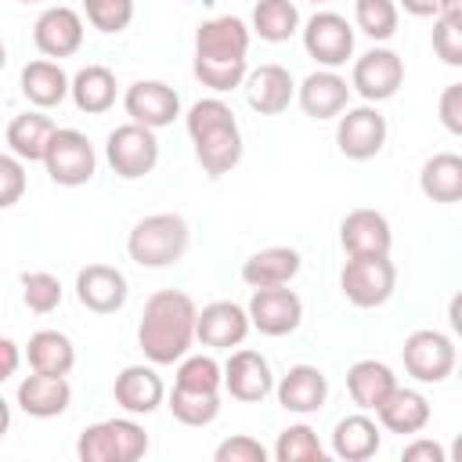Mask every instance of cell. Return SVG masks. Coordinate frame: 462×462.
I'll use <instances>...</instances> for the list:
<instances>
[{
	"instance_id": "9c48e42d",
	"label": "cell",
	"mask_w": 462,
	"mask_h": 462,
	"mask_svg": "<svg viewBox=\"0 0 462 462\" xmlns=\"http://www.w3.org/2000/svg\"><path fill=\"white\" fill-rule=\"evenodd\" d=\"M404 83V61L397 51L390 47H372L365 51L357 61H354V72H350V87L368 101V105H379V101H390Z\"/></svg>"
},
{
	"instance_id": "d6986e66",
	"label": "cell",
	"mask_w": 462,
	"mask_h": 462,
	"mask_svg": "<svg viewBox=\"0 0 462 462\" xmlns=\"http://www.w3.org/2000/svg\"><path fill=\"white\" fill-rule=\"evenodd\" d=\"M224 390L242 404L263 401L274 390V372H271L267 357L256 350H235L224 365Z\"/></svg>"
},
{
	"instance_id": "bcb514c9",
	"label": "cell",
	"mask_w": 462,
	"mask_h": 462,
	"mask_svg": "<svg viewBox=\"0 0 462 462\" xmlns=\"http://www.w3.org/2000/svg\"><path fill=\"white\" fill-rule=\"evenodd\" d=\"M401 458H404V462H444L448 451H444L437 440H411V444H404Z\"/></svg>"
},
{
	"instance_id": "30bf717a",
	"label": "cell",
	"mask_w": 462,
	"mask_h": 462,
	"mask_svg": "<svg viewBox=\"0 0 462 462\" xmlns=\"http://www.w3.org/2000/svg\"><path fill=\"white\" fill-rule=\"evenodd\" d=\"M303 51L321 65V69H339L354 54V29L343 14L336 11H318L303 25Z\"/></svg>"
},
{
	"instance_id": "cb8c5ba5",
	"label": "cell",
	"mask_w": 462,
	"mask_h": 462,
	"mask_svg": "<svg viewBox=\"0 0 462 462\" xmlns=\"http://www.w3.org/2000/svg\"><path fill=\"white\" fill-rule=\"evenodd\" d=\"M245 97H249V108H256L260 116H282L296 94V83L289 76L285 65H260L245 76Z\"/></svg>"
},
{
	"instance_id": "7402d4cb",
	"label": "cell",
	"mask_w": 462,
	"mask_h": 462,
	"mask_svg": "<svg viewBox=\"0 0 462 462\" xmlns=\"http://www.w3.org/2000/svg\"><path fill=\"white\" fill-rule=\"evenodd\" d=\"M350 90H354V87H350L336 69H318V72H310V76L300 83L296 97H300V108H303L310 119H336V116L346 112Z\"/></svg>"
},
{
	"instance_id": "e0dca14e",
	"label": "cell",
	"mask_w": 462,
	"mask_h": 462,
	"mask_svg": "<svg viewBox=\"0 0 462 462\" xmlns=\"http://www.w3.org/2000/svg\"><path fill=\"white\" fill-rule=\"evenodd\" d=\"M32 43L43 58H72L83 47V18L65 4L47 7L32 25Z\"/></svg>"
},
{
	"instance_id": "74e56055",
	"label": "cell",
	"mask_w": 462,
	"mask_h": 462,
	"mask_svg": "<svg viewBox=\"0 0 462 462\" xmlns=\"http://www.w3.org/2000/svg\"><path fill=\"white\" fill-rule=\"evenodd\" d=\"M191 72H195V79L202 83V87H209L213 94H227V90H235V87H242L245 83V76H249V61H191Z\"/></svg>"
},
{
	"instance_id": "d590c367",
	"label": "cell",
	"mask_w": 462,
	"mask_h": 462,
	"mask_svg": "<svg viewBox=\"0 0 462 462\" xmlns=\"http://www.w3.org/2000/svg\"><path fill=\"white\" fill-rule=\"evenodd\" d=\"M274 458L278 462H321L325 458V448H321L318 433L307 422H296V426H285L278 433Z\"/></svg>"
},
{
	"instance_id": "4fadbf2b",
	"label": "cell",
	"mask_w": 462,
	"mask_h": 462,
	"mask_svg": "<svg viewBox=\"0 0 462 462\" xmlns=\"http://www.w3.org/2000/svg\"><path fill=\"white\" fill-rule=\"evenodd\" d=\"M249 36L253 29L235 14L209 18L195 29V58L199 61H245Z\"/></svg>"
},
{
	"instance_id": "f1b7e54d",
	"label": "cell",
	"mask_w": 462,
	"mask_h": 462,
	"mask_svg": "<svg viewBox=\"0 0 462 462\" xmlns=\"http://www.w3.org/2000/svg\"><path fill=\"white\" fill-rule=\"evenodd\" d=\"M379 444H383L379 426L361 411L339 419L336 430H332V455L343 458V462H365L379 451Z\"/></svg>"
},
{
	"instance_id": "3957f363",
	"label": "cell",
	"mask_w": 462,
	"mask_h": 462,
	"mask_svg": "<svg viewBox=\"0 0 462 462\" xmlns=\"http://www.w3.org/2000/svg\"><path fill=\"white\" fill-rule=\"evenodd\" d=\"M191 242V227L180 213H152L126 235V253L137 267H173Z\"/></svg>"
},
{
	"instance_id": "9a60e30c",
	"label": "cell",
	"mask_w": 462,
	"mask_h": 462,
	"mask_svg": "<svg viewBox=\"0 0 462 462\" xmlns=\"http://www.w3.org/2000/svg\"><path fill=\"white\" fill-rule=\"evenodd\" d=\"M249 328H253L249 307H238L231 300H213V303H206L199 310L195 336L209 350H231V346H242V339L249 336Z\"/></svg>"
},
{
	"instance_id": "d6a6232c",
	"label": "cell",
	"mask_w": 462,
	"mask_h": 462,
	"mask_svg": "<svg viewBox=\"0 0 462 462\" xmlns=\"http://www.w3.org/2000/svg\"><path fill=\"white\" fill-rule=\"evenodd\" d=\"M69 97H72L76 108L87 112V116L108 112V108L116 105V72L105 69V65H87V69H79V72L72 76V94H69Z\"/></svg>"
},
{
	"instance_id": "f35d334b",
	"label": "cell",
	"mask_w": 462,
	"mask_h": 462,
	"mask_svg": "<svg viewBox=\"0 0 462 462\" xmlns=\"http://www.w3.org/2000/svg\"><path fill=\"white\" fill-rule=\"evenodd\" d=\"M22 300L32 314H51L61 303V282L51 271H25L22 274Z\"/></svg>"
},
{
	"instance_id": "4316f807",
	"label": "cell",
	"mask_w": 462,
	"mask_h": 462,
	"mask_svg": "<svg viewBox=\"0 0 462 462\" xmlns=\"http://www.w3.org/2000/svg\"><path fill=\"white\" fill-rule=\"evenodd\" d=\"M300 263L303 256L289 245H267L260 253H253L245 263H242V282L249 289H263V285H289L296 274H300Z\"/></svg>"
},
{
	"instance_id": "ac0fdd59",
	"label": "cell",
	"mask_w": 462,
	"mask_h": 462,
	"mask_svg": "<svg viewBox=\"0 0 462 462\" xmlns=\"http://www.w3.org/2000/svg\"><path fill=\"white\" fill-rule=\"evenodd\" d=\"M339 245L346 256H390V220L379 209H354L339 224Z\"/></svg>"
},
{
	"instance_id": "f907efd6",
	"label": "cell",
	"mask_w": 462,
	"mask_h": 462,
	"mask_svg": "<svg viewBox=\"0 0 462 462\" xmlns=\"http://www.w3.org/2000/svg\"><path fill=\"white\" fill-rule=\"evenodd\" d=\"M440 18H448V22H458V25H462V0H444Z\"/></svg>"
},
{
	"instance_id": "44dd1931",
	"label": "cell",
	"mask_w": 462,
	"mask_h": 462,
	"mask_svg": "<svg viewBox=\"0 0 462 462\" xmlns=\"http://www.w3.org/2000/svg\"><path fill=\"white\" fill-rule=\"evenodd\" d=\"M274 393H278V404H282L285 411L314 415V411H321L325 401H328V379H325V372L314 368V365H292V368L278 379Z\"/></svg>"
},
{
	"instance_id": "f546056e",
	"label": "cell",
	"mask_w": 462,
	"mask_h": 462,
	"mask_svg": "<svg viewBox=\"0 0 462 462\" xmlns=\"http://www.w3.org/2000/svg\"><path fill=\"white\" fill-rule=\"evenodd\" d=\"M419 188L430 202H462V155L437 152L419 170Z\"/></svg>"
},
{
	"instance_id": "816d5d0a",
	"label": "cell",
	"mask_w": 462,
	"mask_h": 462,
	"mask_svg": "<svg viewBox=\"0 0 462 462\" xmlns=\"http://www.w3.org/2000/svg\"><path fill=\"white\" fill-rule=\"evenodd\" d=\"M448 455H451L455 462H462V433L455 437V444H451V451H448Z\"/></svg>"
},
{
	"instance_id": "2e32d148",
	"label": "cell",
	"mask_w": 462,
	"mask_h": 462,
	"mask_svg": "<svg viewBox=\"0 0 462 462\" xmlns=\"http://www.w3.org/2000/svg\"><path fill=\"white\" fill-rule=\"evenodd\" d=\"M130 296L126 274L112 263H87L76 274V300L94 314H116Z\"/></svg>"
},
{
	"instance_id": "4dcf8cb0",
	"label": "cell",
	"mask_w": 462,
	"mask_h": 462,
	"mask_svg": "<svg viewBox=\"0 0 462 462\" xmlns=\"http://www.w3.org/2000/svg\"><path fill=\"white\" fill-rule=\"evenodd\" d=\"M25 357L32 372H47V375H69L76 365V346L65 332L58 328H40L29 336L25 343Z\"/></svg>"
},
{
	"instance_id": "b9f144b4",
	"label": "cell",
	"mask_w": 462,
	"mask_h": 462,
	"mask_svg": "<svg viewBox=\"0 0 462 462\" xmlns=\"http://www.w3.org/2000/svg\"><path fill=\"white\" fill-rule=\"evenodd\" d=\"M433 54L444 65L462 69V25L448 18H433Z\"/></svg>"
},
{
	"instance_id": "d4e9b609",
	"label": "cell",
	"mask_w": 462,
	"mask_h": 462,
	"mask_svg": "<svg viewBox=\"0 0 462 462\" xmlns=\"http://www.w3.org/2000/svg\"><path fill=\"white\" fill-rule=\"evenodd\" d=\"M397 390V375L390 365L375 361V357H365V361H354L350 372H346V393L350 401L361 408V411H379V404Z\"/></svg>"
},
{
	"instance_id": "603a6c76",
	"label": "cell",
	"mask_w": 462,
	"mask_h": 462,
	"mask_svg": "<svg viewBox=\"0 0 462 462\" xmlns=\"http://www.w3.org/2000/svg\"><path fill=\"white\" fill-rule=\"evenodd\" d=\"M18 408L32 419H54L61 411H69L72 404V386L65 375H47V372H32L18 383Z\"/></svg>"
},
{
	"instance_id": "e575fe53",
	"label": "cell",
	"mask_w": 462,
	"mask_h": 462,
	"mask_svg": "<svg viewBox=\"0 0 462 462\" xmlns=\"http://www.w3.org/2000/svg\"><path fill=\"white\" fill-rule=\"evenodd\" d=\"M170 411L184 426H209L220 415V390H184V386H173Z\"/></svg>"
},
{
	"instance_id": "c3c4849f",
	"label": "cell",
	"mask_w": 462,
	"mask_h": 462,
	"mask_svg": "<svg viewBox=\"0 0 462 462\" xmlns=\"http://www.w3.org/2000/svg\"><path fill=\"white\" fill-rule=\"evenodd\" d=\"M0 350H4V375L0 379H11L18 372V343L14 339H0Z\"/></svg>"
},
{
	"instance_id": "f5cc1de1",
	"label": "cell",
	"mask_w": 462,
	"mask_h": 462,
	"mask_svg": "<svg viewBox=\"0 0 462 462\" xmlns=\"http://www.w3.org/2000/svg\"><path fill=\"white\" fill-rule=\"evenodd\" d=\"M18 4H40V0H18Z\"/></svg>"
},
{
	"instance_id": "681fc988",
	"label": "cell",
	"mask_w": 462,
	"mask_h": 462,
	"mask_svg": "<svg viewBox=\"0 0 462 462\" xmlns=\"http://www.w3.org/2000/svg\"><path fill=\"white\" fill-rule=\"evenodd\" d=\"M448 325H451V332L462 339V292H455L451 303H448Z\"/></svg>"
},
{
	"instance_id": "7c38bea8",
	"label": "cell",
	"mask_w": 462,
	"mask_h": 462,
	"mask_svg": "<svg viewBox=\"0 0 462 462\" xmlns=\"http://www.w3.org/2000/svg\"><path fill=\"white\" fill-rule=\"evenodd\" d=\"M249 318L263 336H289L303 321V300L289 285H263L249 296Z\"/></svg>"
},
{
	"instance_id": "277c9868",
	"label": "cell",
	"mask_w": 462,
	"mask_h": 462,
	"mask_svg": "<svg viewBox=\"0 0 462 462\" xmlns=\"http://www.w3.org/2000/svg\"><path fill=\"white\" fill-rule=\"evenodd\" d=\"M148 451V433L134 419H105L79 433L76 455L83 462H137Z\"/></svg>"
},
{
	"instance_id": "52a82bcc",
	"label": "cell",
	"mask_w": 462,
	"mask_h": 462,
	"mask_svg": "<svg viewBox=\"0 0 462 462\" xmlns=\"http://www.w3.org/2000/svg\"><path fill=\"white\" fill-rule=\"evenodd\" d=\"M397 267L390 256H350L339 271V289L354 307H383L393 296Z\"/></svg>"
},
{
	"instance_id": "60d3db41",
	"label": "cell",
	"mask_w": 462,
	"mask_h": 462,
	"mask_svg": "<svg viewBox=\"0 0 462 462\" xmlns=\"http://www.w3.org/2000/svg\"><path fill=\"white\" fill-rule=\"evenodd\" d=\"M87 22L97 32H123L134 22V0H83Z\"/></svg>"
},
{
	"instance_id": "f6af8a7d",
	"label": "cell",
	"mask_w": 462,
	"mask_h": 462,
	"mask_svg": "<svg viewBox=\"0 0 462 462\" xmlns=\"http://www.w3.org/2000/svg\"><path fill=\"white\" fill-rule=\"evenodd\" d=\"M437 116L444 123L448 134L462 137V83H451L440 90V101H437Z\"/></svg>"
},
{
	"instance_id": "7bdbcfd3",
	"label": "cell",
	"mask_w": 462,
	"mask_h": 462,
	"mask_svg": "<svg viewBox=\"0 0 462 462\" xmlns=\"http://www.w3.org/2000/svg\"><path fill=\"white\" fill-rule=\"evenodd\" d=\"M213 458L217 462H267V448L249 433H235V437L217 444Z\"/></svg>"
},
{
	"instance_id": "484cf974",
	"label": "cell",
	"mask_w": 462,
	"mask_h": 462,
	"mask_svg": "<svg viewBox=\"0 0 462 462\" xmlns=\"http://www.w3.org/2000/svg\"><path fill=\"white\" fill-rule=\"evenodd\" d=\"M22 94H25V101L29 105H36V108H54V105H61L69 94H72V79L65 76V69L58 65V61H51V58H36V61H29L25 69H22Z\"/></svg>"
},
{
	"instance_id": "11a10c76",
	"label": "cell",
	"mask_w": 462,
	"mask_h": 462,
	"mask_svg": "<svg viewBox=\"0 0 462 462\" xmlns=\"http://www.w3.org/2000/svg\"><path fill=\"white\" fill-rule=\"evenodd\" d=\"M458 379H462V375H458Z\"/></svg>"
},
{
	"instance_id": "836d02e7",
	"label": "cell",
	"mask_w": 462,
	"mask_h": 462,
	"mask_svg": "<svg viewBox=\"0 0 462 462\" xmlns=\"http://www.w3.org/2000/svg\"><path fill=\"white\" fill-rule=\"evenodd\" d=\"M300 29V7L292 0H256L253 32L267 43H285Z\"/></svg>"
},
{
	"instance_id": "7dc6e473",
	"label": "cell",
	"mask_w": 462,
	"mask_h": 462,
	"mask_svg": "<svg viewBox=\"0 0 462 462\" xmlns=\"http://www.w3.org/2000/svg\"><path fill=\"white\" fill-rule=\"evenodd\" d=\"M397 7H404L411 18H440L444 0H397Z\"/></svg>"
},
{
	"instance_id": "ffe728a7",
	"label": "cell",
	"mask_w": 462,
	"mask_h": 462,
	"mask_svg": "<svg viewBox=\"0 0 462 462\" xmlns=\"http://www.w3.org/2000/svg\"><path fill=\"white\" fill-rule=\"evenodd\" d=\"M112 397L126 415H152L162 404L166 386L152 365H126L112 383Z\"/></svg>"
},
{
	"instance_id": "8fae6325",
	"label": "cell",
	"mask_w": 462,
	"mask_h": 462,
	"mask_svg": "<svg viewBox=\"0 0 462 462\" xmlns=\"http://www.w3.org/2000/svg\"><path fill=\"white\" fill-rule=\"evenodd\" d=\"M336 144L354 162L375 159L383 152V144H386V116L375 105L346 108L339 116V123H336Z\"/></svg>"
},
{
	"instance_id": "ba28073f",
	"label": "cell",
	"mask_w": 462,
	"mask_h": 462,
	"mask_svg": "<svg viewBox=\"0 0 462 462\" xmlns=\"http://www.w3.org/2000/svg\"><path fill=\"white\" fill-rule=\"evenodd\" d=\"M404 372L415 379V383H444L451 372H455V343L451 336L437 332V328H419L404 339Z\"/></svg>"
},
{
	"instance_id": "ee69618b",
	"label": "cell",
	"mask_w": 462,
	"mask_h": 462,
	"mask_svg": "<svg viewBox=\"0 0 462 462\" xmlns=\"http://www.w3.org/2000/svg\"><path fill=\"white\" fill-rule=\"evenodd\" d=\"M25 191V166L18 155H0V206L11 209Z\"/></svg>"
},
{
	"instance_id": "ab89813d",
	"label": "cell",
	"mask_w": 462,
	"mask_h": 462,
	"mask_svg": "<svg viewBox=\"0 0 462 462\" xmlns=\"http://www.w3.org/2000/svg\"><path fill=\"white\" fill-rule=\"evenodd\" d=\"M184 390H220L224 386V365H217L209 354H191L177 368V383Z\"/></svg>"
},
{
	"instance_id": "83f0119b",
	"label": "cell",
	"mask_w": 462,
	"mask_h": 462,
	"mask_svg": "<svg viewBox=\"0 0 462 462\" xmlns=\"http://www.w3.org/2000/svg\"><path fill=\"white\" fill-rule=\"evenodd\" d=\"M54 119L43 112H22L7 123V152L18 155L22 162H43V152L54 137Z\"/></svg>"
},
{
	"instance_id": "8992f818",
	"label": "cell",
	"mask_w": 462,
	"mask_h": 462,
	"mask_svg": "<svg viewBox=\"0 0 462 462\" xmlns=\"http://www.w3.org/2000/svg\"><path fill=\"white\" fill-rule=\"evenodd\" d=\"M43 170L54 184L61 188H79L94 177L97 170V155H94V144L87 141V134L72 130V126H58L47 152H43Z\"/></svg>"
},
{
	"instance_id": "6da1fadb",
	"label": "cell",
	"mask_w": 462,
	"mask_h": 462,
	"mask_svg": "<svg viewBox=\"0 0 462 462\" xmlns=\"http://www.w3.org/2000/svg\"><path fill=\"white\" fill-rule=\"evenodd\" d=\"M199 325V307L188 292L180 289H159L148 296L144 310H141V325H137V346L144 350V357L152 365H173L184 361Z\"/></svg>"
},
{
	"instance_id": "5b68a950",
	"label": "cell",
	"mask_w": 462,
	"mask_h": 462,
	"mask_svg": "<svg viewBox=\"0 0 462 462\" xmlns=\"http://www.w3.org/2000/svg\"><path fill=\"white\" fill-rule=\"evenodd\" d=\"M105 159L108 166L123 177V180H137V177H148L159 162V137L152 126L144 123H123L108 134L105 141Z\"/></svg>"
},
{
	"instance_id": "5bb4252c",
	"label": "cell",
	"mask_w": 462,
	"mask_h": 462,
	"mask_svg": "<svg viewBox=\"0 0 462 462\" xmlns=\"http://www.w3.org/2000/svg\"><path fill=\"white\" fill-rule=\"evenodd\" d=\"M123 108L134 123H144L152 130L170 126L180 116V94L162 79H137L123 94Z\"/></svg>"
},
{
	"instance_id": "db71d44e",
	"label": "cell",
	"mask_w": 462,
	"mask_h": 462,
	"mask_svg": "<svg viewBox=\"0 0 462 462\" xmlns=\"http://www.w3.org/2000/svg\"><path fill=\"white\" fill-rule=\"evenodd\" d=\"M310 4H328V0H310Z\"/></svg>"
},
{
	"instance_id": "7a4b0ae2",
	"label": "cell",
	"mask_w": 462,
	"mask_h": 462,
	"mask_svg": "<svg viewBox=\"0 0 462 462\" xmlns=\"http://www.w3.org/2000/svg\"><path fill=\"white\" fill-rule=\"evenodd\" d=\"M188 137L209 177H224L242 162V130L231 105L220 97H202L188 108Z\"/></svg>"
},
{
	"instance_id": "8d00e7d4",
	"label": "cell",
	"mask_w": 462,
	"mask_h": 462,
	"mask_svg": "<svg viewBox=\"0 0 462 462\" xmlns=\"http://www.w3.org/2000/svg\"><path fill=\"white\" fill-rule=\"evenodd\" d=\"M354 22L372 40H390L397 32V0H357Z\"/></svg>"
},
{
	"instance_id": "1f68e13d",
	"label": "cell",
	"mask_w": 462,
	"mask_h": 462,
	"mask_svg": "<svg viewBox=\"0 0 462 462\" xmlns=\"http://www.w3.org/2000/svg\"><path fill=\"white\" fill-rule=\"evenodd\" d=\"M379 422L390 430V433H419L426 430L430 422V401L419 393V390H408V386H397L383 404H379Z\"/></svg>"
}]
</instances>
